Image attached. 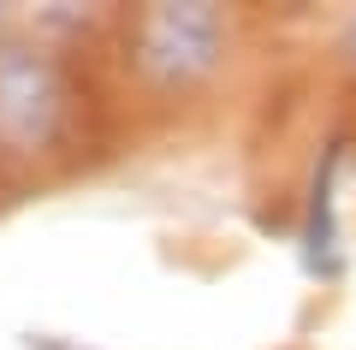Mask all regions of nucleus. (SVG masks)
<instances>
[{
	"mask_svg": "<svg viewBox=\"0 0 356 350\" xmlns=\"http://www.w3.org/2000/svg\"><path fill=\"white\" fill-rule=\"evenodd\" d=\"M220 36L226 24L208 0H166V6H149L137 24V65L161 83H184L220 60Z\"/></svg>",
	"mask_w": 356,
	"mask_h": 350,
	"instance_id": "1",
	"label": "nucleus"
},
{
	"mask_svg": "<svg viewBox=\"0 0 356 350\" xmlns=\"http://www.w3.org/2000/svg\"><path fill=\"white\" fill-rule=\"evenodd\" d=\"M60 119V77L42 54L0 48V131L13 143H48Z\"/></svg>",
	"mask_w": 356,
	"mask_h": 350,
	"instance_id": "2",
	"label": "nucleus"
},
{
	"mask_svg": "<svg viewBox=\"0 0 356 350\" xmlns=\"http://www.w3.org/2000/svg\"><path fill=\"white\" fill-rule=\"evenodd\" d=\"M332 166H339V143H332V154L321 161L315 190H309L303 255H309V267H315V273H332V267H339V225H332Z\"/></svg>",
	"mask_w": 356,
	"mask_h": 350,
	"instance_id": "3",
	"label": "nucleus"
},
{
	"mask_svg": "<svg viewBox=\"0 0 356 350\" xmlns=\"http://www.w3.org/2000/svg\"><path fill=\"white\" fill-rule=\"evenodd\" d=\"M42 350H72V344H42Z\"/></svg>",
	"mask_w": 356,
	"mask_h": 350,
	"instance_id": "4",
	"label": "nucleus"
},
{
	"mask_svg": "<svg viewBox=\"0 0 356 350\" xmlns=\"http://www.w3.org/2000/svg\"><path fill=\"white\" fill-rule=\"evenodd\" d=\"M350 48H356V24H350Z\"/></svg>",
	"mask_w": 356,
	"mask_h": 350,
	"instance_id": "5",
	"label": "nucleus"
}]
</instances>
